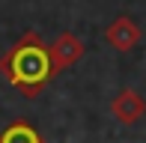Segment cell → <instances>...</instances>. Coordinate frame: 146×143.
<instances>
[{
  "label": "cell",
  "mask_w": 146,
  "mask_h": 143,
  "mask_svg": "<svg viewBox=\"0 0 146 143\" xmlns=\"http://www.w3.org/2000/svg\"><path fill=\"white\" fill-rule=\"evenodd\" d=\"M110 113L116 116V122H122V125H134V122H140L146 116V99L137 89H119L116 99L110 101Z\"/></svg>",
  "instance_id": "obj_4"
},
{
  "label": "cell",
  "mask_w": 146,
  "mask_h": 143,
  "mask_svg": "<svg viewBox=\"0 0 146 143\" xmlns=\"http://www.w3.org/2000/svg\"><path fill=\"white\" fill-rule=\"evenodd\" d=\"M140 39H143V30H140V24L131 15H116L113 21H110V27L104 30V42L113 51H122V54L134 51L137 45H140Z\"/></svg>",
  "instance_id": "obj_2"
},
{
  "label": "cell",
  "mask_w": 146,
  "mask_h": 143,
  "mask_svg": "<svg viewBox=\"0 0 146 143\" xmlns=\"http://www.w3.org/2000/svg\"><path fill=\"white\" fill-rule=\"evenodd\" d=\"M0 75L12 89H18L27 99H36L45 87L57 77L51 63V51L36 30H27L12 48L0 54Z\"/></svg>",
  "instance_id": "obj_1"
},
{
  "label": "cell",
  "mask_w": 146,
  "mask_h": 143,
  "mask_svg": "<svg viewBox=\"0 0 146 143\" xmlns=\"http://www.w3.org/2000/svg\"><path fill=\"white\" fill-rule=\"evenodd\" d=\"M0 143H45L39 128L27 119H12L9 125L0 128Z\"/></svg>",
  "instance_id": "obj_5"
},
{
  "label": "cell",
  "mask_w": 146,
  "mask_h": 143,
  "mask_svg": "<svg viewBox=\"0 0 146 143\" xmlns=\"http://www.w3.org/2000/svg\"><path fill=\"white\" fill-rule=\"evenodd\" d=\"M48 51H51V63H54V69H57V75H60V72L72 69L75 63L84 60V54H87V45H84L75 33L63 30V33L54 39V45H51Z\"/></svg>",
  "instance_id": "obj_3"
}]
</instances>
